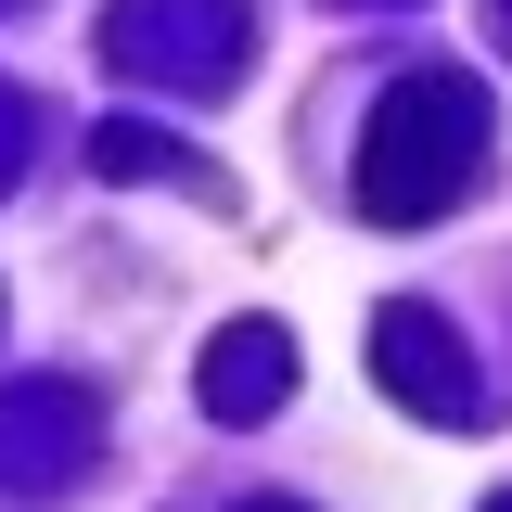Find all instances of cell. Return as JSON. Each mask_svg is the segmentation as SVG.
<instances>
[{
  "mask_svg": "<svg viewBox=\"0 0 512 512\" xmlns=\"http://www.w3.org/2000/svg\"><path fill=\"white\" fill-rule=\"evenodd\" d=\"M474 167H487V90L461 64H410L359 128V180L346 192H359L372 231H423V218H448L474 192Z\"/></svg>",
  "mask_w": 512,
  "mask_h": 512,
  "instance_id": "6da1fadb",
  "label": "cell"
},
{
  "mask_svg": "<svg viewBox=\"0 0 512 512\" xmlns=\"http://www.w3.org/2000/svg\"><path fill=\"white\" fill-rule=\"evenodd\" d=\"M103 52H116V77L167 90V103H218V90H244L256 26H244V0H116Z\"/></svg>",
  "mask_w": 512,
  "mask_h": 512,
  "instance_id": "7a4b0ae2",
  "label": "cell"
},
{
  "mask_svg": "<svg viewBox=\"0 0 512 512\" xmlns=\"http://www.w3.org/2000/svg\"><path fill=\"white\" fill-rule=\"evenodd\" d=\"M372 372L397 410H423V423H487V372L461 359V333H448L436 308H372Z\"/></svg>",
  "mask_w": 512,
  "mask_h": 512,
  "instance_id": "3957f363",
  "label": "cell"
},
{
  "mask_svg": "<svg viewBox=\"0 0 512 512\" xmlns=\"http://www.w3.org/2000/svg\"><path fill=\"white\" fill-rule=\"evenodd\" d=\"M103 448L90 384H0V487H77V461Z\"/></svg>",
  "mask_w": 512,
  "mask_h": 512,
  "instance_id": "277c9868",
  "label": "cell"
},
{
  "mask_svg": "<svg viewBox=\"0 0 512 512\" xmlns=\"http://www.w3.org/2000/svg\"><path fill=\"white\" fill-rule=\"evenodd\" d=\"M192 397H205V423H269V410L295 397V333H282V320H231V333L205 346Z\"/></svg>",
  "mask_w": 512,
  "mask_h": 512,
  "instance_id": "5b68a950",
  "label": "cell"
},
{
  "mask_svg": "<svg viewBox=\"0 0 512 512\" xmlns=\"http://www.w3.org/2000/svg\"><path fill=\"white\" fill-rule=\"evenodd\" d=\"M90 167H103V180H180V192H205V167L180 154V128H141V116L90 128Z\"/></svg>",
  "mask_w": 512,
  "mask_h": 512,
  "instance_id": "8992f818",
  "label": "cell"
},
{
  "mask_svg": "<svg viewBox=\"0 0 512 512\" xmlns=\"http://www.w3.org/2000/svg\"><path fill=\"white\" fill-rule=\"evenodd\" d=\"M26 141H39V116H26V90H0V192L26 180Z\"/></svg>",
  "mask_w": 512,
  "mask_h": 512,
  "instance_id": "52a82bcc",
  "label": "cell"
},
{
  "mask_svg": "<svg viewBox=\"0 0 512 512\" xmlns=\"http://www.w3.org/2000/svg\"><path fill=\"white\" fill-rule=\"evenodd\" d=\"M487 13H500V39H512V0H487Z\"/></svg>",
  "mask_w": 512,
  "mask_h": 512,
  "instance_id": "ba28073f",
  "label": "cell"
},
{
  "mask_svg": "<svg viewBox=\"0 0 512 512\" xmlns=\"http://www.w3.org/2000/svg\"><path fill=\"white\" fill-rule=\"evenodd\" d=\"M244 512H295V500H244Z\"/></svg>",
  "mask_w": 512,
  "mask_h": 512,
  "instance_id": "9c48e42d",
  "label": "cell"
},
{
  "mask_svg": "<svg viewBox=\"0 0 512 512\" xmlns=\"http://www.w3.org/2000/svg\"><path fill=\"white\" fill-rule=\"evenodd\" d=\"M346 13H384V0H346Z\"/></svg>",
  "mask_w": 512,
  "mask_h": 512,
  "instance_id": "30bf717a",
  "label": "cell"
},
{
  "mask_svg": "<svg viewBox=\"0 0 512 512\" xmlns=\"http://www.w3.org/2000/svg\"><path fill=\"white\" fill-rule=\"evenodd\" d=\"M487 512H512V487H500V500H487Z\"/></svg>",
  "mask_w": 512,
  "mask_h": 512,
  "instance_id": "8fae6325",
  "label": "cell"
}]
</instances>
